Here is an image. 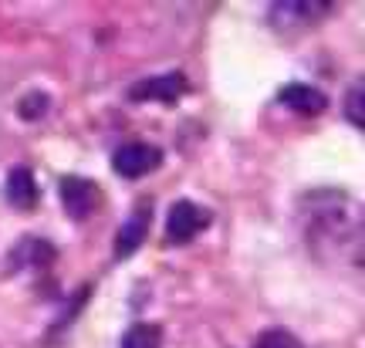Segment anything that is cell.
I'll use <instances>...</instances> for the list:
<instances>
[{"label":"cell","instance_id":"1","mask_svg":"<svg viewBox=\"0 0 365 348\" xmlns=\"http://www.w3.org/2000/svg\"><path fill=\"white\" fill-rule=\"evenodd\" d=\"M325 14H331V4H322V0H281V4H271L267 21L274 31L294 34V31H304V27L325 21Z\"/></svg>","mask_w":365,"mask_h":348},{"label":"cell","instance_id":"2","mask_svg":"<svg viewBox=\"0 0 365 348\" xmlns=\"http://www.w3.org/2000/svg\"><path fill=\"white\" fill-rule=\"evenodd\" d=\"M210 227V210L196 207L190 200H180L170 207V217H166V244L170 247H182L190 244L200 230Z\"/></svg>","mask_w":365,"mask_h":348},{"label":"cell","instance_id":"3","mask_svg":"<svg viewBox=\"0 0 365 348\" xmlns=\"http://www.w3.org/2000/svg\"><path fill=\"white\" fill-rule=\"evenodd\" d=\"M159 163H163V153L149 142H125L112 155V169L125 180H143L153 169H159Z\"/></svg>","mask_w":365,"mask_h":348},{"label":"cell","instance_id":"4","mask_svg":"<svg viewBox=\"0 0 365 348\" xmlns=\"http://www.w3.org/2000/svg\"><path fill=\"white\" fill-rule=\"evenodd\" d=\"M190 88L186 78L180 71H166V75H153L132 85L129 88V98L132 102H163V105H173L176 98H182V91Z\"/></svg>","mask_w":365,"mask_h":348},{"label":"cell","instance_id":"5","mask_svg":"<svg viewBox=\"0 0 365 348\" xmlns=\"http://www.w3.org/2000/svg\"><path fill=\"white\" fill-rule=\"evenodd\" d=\"M149 227H153V210L149 203H139L132 210V217L118 227V237H115V257H132L143 240L149 237Z\"/></svg>","mask_w":365,"mask_h":348},{"label":"cell","instance_id":"6","mask_svg":"<svg viewBox=\"0 0 365 348\" xmlns=\"http://www.w3.org/2000/svg\"><path fill=\"white\" fill-rule=\"evenodd\" d=\"M95 200H98V190L95 183L81 180V176H65L61 180V203H65L68 217L71 220H85L95 210Z\"/></svg>","mask_w":365,"mask_h":348},{"label":"cell","instance_id":"7","mask_svg":"<svg viewBox=\"0 0 365 348\" xmlns=\"http://www.w3.org/2000/svg\"><path fill=\"white\" fill-rule=\"evenodd\" d=\"M277 102L284 105V108H291V112H298V116H322V112L328 108L325 95H322L318 88H312V85H301V81L284 85L281 95H277Z\"/></svg>","mask_w":365,"mask_h":348},{"label":"cell","instance_id":"8","mask_svg":"<svg viewBox=\"0 0 365 348\" xmlns=\"http://www.w3.org/2000/svg\"><path fill=\"white\" fill-rule=\"evenodd\" d=\"M7 200L17 210H24V213L34 210V203H38V183H34V173L27 166H17L7 173Z\"/></svg>","mask_w":365,"mask_h":348},{"label":"cell","instance_id":"9","mask_svg":"<svg viewBox=\"0 0 365 348\" xmlns=\"http://www.w3.org/2000/svg\"><path fill=\"white\" fill-rule=\"evenodd\" d=\"M122 348H163V328L149 322L132 324L129 332L122 335Z\"/></svg>","mask_w":365,"mask_h":348},{"label":"cell","instance_id":"10","mask_svg":"<svg viewBox=\"0 0 365 348\" xmlns=\"http://www.w3.org/2000/svg\"><path fill=\"white\" fill-rule=\"evenodd\" d=\"M345 118L352 122L355 129L365 132V75L355 78L349 91H345Z\"/></svg>","mask_w":365,"mask_h":348},{"label":"cell","instance_id":"11","mask_svg":"<svg viewBox=\"0 0 365 348\" xmlns=\"http://www.w3.org/2000/svg\"><path fill=\"white\" fill-rule=\"evenodd\" d=\"M254 348H301V345H298V338L291 335V332H284V328H267L254 342Z\"/></svg>","mask_w":365,"mask_h":348}]
</instances>
